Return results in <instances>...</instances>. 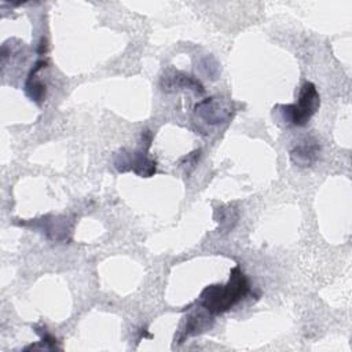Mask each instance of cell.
Masks as SVG:
<instances>
[{"mask_svg":"<svg viewBox=\"0 0 352 352\" xmlns=\"http://www.w3.org/2000/svg\"><path fill=\"white\" fill-rule=\"evenodd\" d=\"M319 104H320V99H319L316 87L312 82L307 81L302 84L296 103L279 104L278 107L280 109L282 117L287 124L302 126L315 114Z\"/></svg>","mask_w":352,"mask_h":352,"instance_id":"2","label":"cell"},{"mask_svg":"<svg viewBox=\"0 0 352 352\" xmlns=\"http://www.w3.org/2000/svg\"><path fill=\"white\" fill-rule=\"evenodd\" d=\"M319 151H320V146L318 140L308 138L300 142L290 151V157H292V161L298 166H311L318 160Z\"/></svg>","mask_w":352,"mask_h":352,"instance_id":"5","label":"cell"},{"mask_svg":"<svg viewBox=\"0 0 352 352\" xmlns=\"http://www.w3.org/2000/svg\"><path fill=\"white\" fill-rule=\"evenodd\" d=\"M25 92L36 103H41L43 99L45 98V85L36 78V72L33 69L28 76V80L25 84Z\"/></svg>","mask_w":352,"mask_h":352,"instance_id":"6","label":"cell"},{"mask_svg":"<svg viewBox=\"0 0 352 352\" xmlns=\"http://www.w3.org/2000/svg\"><path fill=\"white\" fill-rule=\"evenodd\" d=\"M249 282L239 265L231 270L230 279L226 285L206 286L198 297V304L210 315H219L227 312L238 301H241L249 293Z\"/></svg>","mask_w":352,"mask_h":352,"instance_id":"1","label":"cell"},{"mask_svg":"<svg viewBox=\"0 0 352 352\" xmlns=\"http://www.w3.org/2000/svg\"><path fill=\"white\" fill-rule=\"evenodd\" d=\"M195 113L208 124H219L230 117V107L216 98H208L195 104Z\"/></svg>","mask_w":352,"mask_h":352,"instance_id":"4","label":"cell"},{"mask_svg":"<svg viewBox=\"0 0 352 352\" xmlns=\"http://www.w3.org/2000/svg\"><path fill=\"white\" fill-rule=\"evenodd\" d=\"M205 319H208V316H204L201 314H195V315L190 316L187 320L186 329H184V336H187V337L194 336V334L202 331L204 329H206L208 323Z\"/></svg>","mask_w":352,"mask_h":352,"instance_id":"7","label":"cell"},{"mask_svg":"<svg viewBox=\"0 0 352 352\" xmlns=\"http://www.w3.org/2000/svg\"><path fill=\"white\" fill-rule=\"evenodd\" d=\"M114 165L120 172L133 170L136 175L143 177H150L155 173V160L147 157L146 151H136V153H125L124 150L116 155Z\"/></svg>","mask_w":352,"mask_h":352,"instance_id":"3","label":"cell"}]
</instances>
